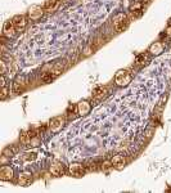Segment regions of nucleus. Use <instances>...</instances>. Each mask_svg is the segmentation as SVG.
Returning <instances> with one entry per match:
<instances>
[{
	"mask_svg": "<svg viewBox=\"0 0 171 193\" xmlns=\"http://www.w3.org/2000/svg\"><path fill=\"white\" fill-rule=\"evenodd\" d=\"M4 31H5V34H7V35L12 36L14 34V25L10 23V22H7L5 26H4Z\"/></svg>",
	"mask_w": 171,
	"mask_h": 193,
	"instance_id": "12",
	"label": "nucleus"
},
{
	"mask_svg": "<svg viewBox=\"0 0 171 193\" xmlns=\"http://www.w3.org/2000/svg\"><path fill=\"white\" fill-rule=\"evenodd\" d=\"M63 68H65V64H63V63H57L55 64V66H54V68H53V75H54V76H55V75H59L62 71H63Z\"/></svg>",
	"mask_w": 171,
	"mask_h": 193,
	"instance_id": "13",
	"label": "nucleus"
},
{
	"mask_svg": "<svg viewBox=\"0 0 171 193\" xmlns=\"http://www.w3.org/2000/svg\"><path fill=\"white\" fill-rule=\"evenodd\" d=\"M3 154H4V156H12V154H13V149L12 148H5Z\"/></svg>",
	"mask_w": 171,
	"mask_h": 193,
	"instance_id": "16",
	"label": "nucleus"
},
{
	"mask_svg": "<svg viewBox=\"0 0 171 193\" xmlns=\"http://www.w3.org/2000/svg\"><path fill=\"white\" fill-rule=\"evenodd\" d=\"M68 171H69V174L73 176H81L85 173V168L80 164H72V165H69Z\"/></svg>",
	"mask_w": 171,
	"mask_h": 193,
	"instance_id": "2",
	"label": "nucleus"
},
{
	"mask_svg": "<svg viewBox=\"0 0 171 193\" xmlns=\"http://www.w3.org/2000/svg\"><path fill=\"white\" fill-rule=\"evenodd\" d=\"M0 81H2V85L4 86V85H5V80H4V76H3V75H2V80H0Z\"/></svg>",
	"mask_w": 171,
	"mask_h": 193,
	"instance_id": "22",
	"label": "nucleus"
},
{
	"mask_svg": "<svg viewBox=\"0 0 171 193\" xmlns=\"http://www.w3.org/2000/svg\"><path fill=\"white\" fill-rule=\"evenodd\" d=\"M31 181H32V175L29 174V173H23V174H21V175L18 176V183H19L21 185H23V187L29 185Z\"/></svg>",
	"mask_w": 171,
	"mask_h": 193,
	"instance_id": "4",
	"label": "nucleus"
},
{
	"mask_svg": "<svg viewBox=\"0 0 171 193\" xmlns=\"http://www.w3.org/2000/svg\"><path fill=\"white\" fill-rule=\"evenodd\" d=\"M5 69H7V67H5V63H4V61H2V62H0V72H2V75L5 73Z\"/></svg>",
	"mask_w": 171,
	"mask_h": 193,
	"instance_id": "17",
	"label": "nucleus"
},
{
	"mask_svg": "<svg viewBox=\"0 0 171 193\" xmlns=\"http://www.w3.org/2000/svg\"><path fill=\"white\" fill-rule=\"evenodd\" d=\"M52 79H53L52 75H50V76H44V77H42V81H50Z\"/></svg>",
	"mask_w": 171,
	"mask_h": 193,
	"instance_id": "21",
	"label": "nucleus"
},
{
	"mask_svg": "<svg viewBox=\"0 0 171 193\" xmlns=\"http://www.w3.org/2000/svg\"><path fill=\"white\" fill-rule=\"evenodd\" d=\"M142 2H143V3H149L151 0H142Z\"/></svg>",
	"mask_w": 171,
	"mask_h": 193,
	"instance_id": "24",
	"label": "nucleus"
},
{
	"mask_svg": "<svg viewBox=\"0 0 171 193\" xmlns=\"http://www.w3.org/2000/svg\"><path fill=\"white\" fill-rule=\"evenodd\" d=\"M129 81H130V76H129V73H127L126 71H120L119 73H117L116 83L119 84V85H125Z\"/></svg>",
	"mask_w": 171,
	"mask_h": 193,
	"instance_id": "3",
	"label": "nucleus"
},
{
	"mask_svg": "<svg viewBox=\"0 0 171 193\" xmlns=\"http://www.w3.org/2000/svg\"><path fill=\"white\" fill-rule=\"evenodd\" d=\"M12 23L14 25V27L21 29V27H25L26 26V19H25L23 15H15V17L13 18V21H12Z\"/></svg>",
	"mask_w": 171,
	"mask_h": 193,
	"instance_id": "8",
	"label": "nucleus"
},
{
	"mask_svg": "<svg viewBox=\"0 0 171 193\" xmlns=\"http://www.w3.org/2000/svg\"><path fill=\"white\" fill-rule=\"evenodd\" d=\"M62 125H63V119L62 117H57V119H54L50 122V129L53 131H57L62 127Z\"/></svg>",
	"mask_w": 171,
	"mask_h": 193,
	"instance_id": "9",
	"label": "nucleus"
},
{
	"mask_svg": "<svg viewBox=\"0 0 171 193\" xmlns=\"http://www.w3.org/2000/svg\"><path fill=\"white\" fill-rule=\"evenodd\" d=\"M89 110H90V106H89V103H86V102H82V103L79 104V112H80L81 115L88 113Z\"/></svg>",
	"mask_w": 171,
	"mask_h": 193,
	"instance_id": "10",
	"label": "nucleus"
},
{
	"mask_svg": "<svg viewBox=\"0 0 171 193\" xmlns=\"http://www.w3.org/2000/svg\"><path fill=\"white\" fill-rule=\"evenodd\" d=\"M36 158V153H29V156L26 157V160H29V161H32Z\"/></svg>",
	"mask_w": 171,
	"mask_h": 193,
	"instance_id": "19",
	"label": "nucleus"
},
{
	"mask_svg": "<svg viewBox=\"0 0 171 193\" xmlns=\"http://www.w3.org/2000/svg\"><path fill=\"white\" fill-rule=\"evenodd\" d=\"M23 90V86H21V83H14L13 84V92L14 93H21Z\"/></svg>",
	"mask_w": 171,
	"mask_h": 193,
	"instance_id": "14",
	"label": "nucleus"
},
{
	"mask_svg": "<svg viewBox=\"0 0 171 193\" xmlns=\"http://www.w3.org/2000/svg\"><path fill=\"white\" fill-rule=\"evenodd\" d=\"M49 171H50L52 175L59 176V175H63V173H65V169H63V166L61 164H53L49 168Z\"/></svg>",
	"mask_w": 171,
	"mask_h": 193,
	"instance_id": "5",
	"label": "nucleus"
},
{
	"mask_svg": "<svg viewBox=\"0 0 171 193\" xmlns=\"http://www.w3.org/2000/svg\"><path fill=\"white\" fill-rule=\"evenodd\" d=\"M169 35H170V36H171V29H170V30H169Z\"/></svg>",
	"mask_w": 171,
	"mask_h": 193,
	"instance_id": "25",
	"label": "nucleus"
},
{
	"mask_svg": "<svg viewBox=\"0 0 171 193\" xmlns=\"http://www.w3.org/2000/svg\"><path fill=\"white\" fill-rule=\"evenodd\" d=\"M127 25H129V19H127V17L125 14L116 15L115 19H113V26H115V29H116L117 32H121V31L126 30Z\"/></svg>",
	"mask_w": 171,
	"mask_h": 193,
	"instance_id": "1",
	"label": "nucleus"
},
{
	"mask_svg": "<svg viewBox=\"0 0 171 193\" xmlns=\"http://www.w3.org/2000/svg\"><path fill=\"white\" fill-rule=\"evenodd\" d=\"M111 165H112V161H104V162L102 164V168L103 169H108Z\"/></svg>",
	"mask_w": 171,
	"mask_h": 193,
	"instance_id": "18",
	"label": "nucleus"
},
{
	"mask_svg": "<svg viewBox=\"0 0 171 193\" xmlns=\"http://www.w3.org/2000/svg\"><path fill=\"white\" fill-rule=\"evenodd\" d=\"M151 50H152V53H156V54H158V53L162 50V46L159 45V44H154V45L152 46V49H151Z\"/></svg>",
	"mask_w": 171,
	"mask_h": 193,
	"instance_id": "15",
	"label": "nucleus"
},
{
	"mask_svg": "<svg viewBox=\"0 0 171 193\" xmlns=\"http://www.w3.org/2000/svg\"><path fill=\"white\" fill-rule=\"evenodd\" d=\"M13 178V171L10 168H2L0 170V179L2 180H10Z\"/></svg>",
	"mask_w": 171,
	"mask_h": 193,
	"instance_id": "6",
	"label": "nucleus"
},
{
	"mask_svg": "<svg viewBox=\"0 0 171 193\" xmlns=\"http://www.w3.org/2000/svg\"><path fill=\"white\" fill-rule=\"evenodd\" d=\"M7 88H5V86H3V90H2V99H4L5 98V96H7Z\"/></svg>",
	"mask_w": 171,
	"mask_h": 193,
	"instance_id": "20",
	"label": "nucleus"
},
{
	"mask_svg": "<svg viewBox=\"0 0 171 193\" xmlns=\"http://www.w3.org/2000/svg\"><path fill=\"white\" fill-rule=\"evenodd\" d=\"M111 161H112V165H115L117 169H121L122 166L125 165V157L122 156V154H116Z\"/></svg>",
	"mask_w": 171,
	"mask_h": 193,
	"instance_id": "7",
	"label": "nucleus"
},
{
	"mask_svg": "<svg viewBox=\"0 0 171 193\" xmlns=\"http://www.w3.org/2000/svg\"><path fill=\"white\" fill-rule=\"evenodd\" d=\"M89 53H90V49H89V48H86V49H85V54H89Z\"/></svg>",
	"mask_w": 171,
	"mask_h": 193,
	"instance_id": "23",
	"label": "nucleus"
},
{
	"mask_svg": "<svg viewBox=\"0 0 171 193\" xmlns=\"http://www.w3.org/2000/svg\"><path fill=\"white\" fill-rule=\"evenodd\" d=\"M59 0H46L45 2V5H44V8L48 9V10H53L55 7H57V4Z\"/></svg>",
	"mask_w": 171,
	"mask_h": 193,
	"instance_id": "11",
	"label": "nucleus"
}]
</instances>
